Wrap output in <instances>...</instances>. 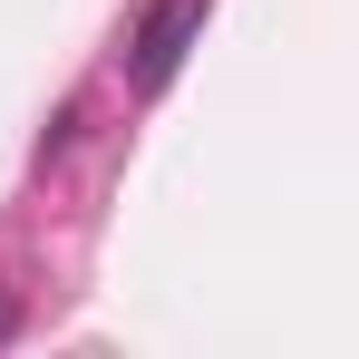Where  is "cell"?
<instances>
[{"mask_svg":"<svg viewBox=\"0 0 359 359\" xmlns=\"http://www.w3.org/2000/svg\"><path fill=\"white\" fill-rule=\"evenodd\" d=\"M10 320H20V301H10V292H0V340H10Z\"/></svg>","mask_w":359,"mask_h":359,"instance_id":"7a4b0ae2","label":"cell"},{"mask_svg":"<svg viewBox=\"0 0 359 359\" xmlns=\"http://www.w3.org/2000/svg\"><path fill=\"white\" fill-rule=\"evenodd\" d=\"M194 39H204V0H156V10L136 20V39H126V88H136V97H165Z\"/></svg>","mask_w":359,"mask_h":359,"instance_id":"6da1fadb","label":"cell"}]
</instances>
